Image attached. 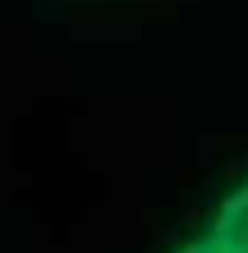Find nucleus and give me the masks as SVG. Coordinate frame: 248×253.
<instances>
[{"label": "nucleus", "mask_w": 248, "mask_h": 253, "mask_svg": "<svg viewBox=\"0 0 248 253\" xmlns=\"http://www.w3.org/2000/svg\"><path fill=\"white\" fill-rule=\"evenodd\" d=\"M202 235L221 253H248V170L212 203L207 221H202Z\"/></svg>", "instance_id": "nucleus-1"}, {"label": "nucleus", "mask_w": 248, "mask_h": 253, "mask_svg": "<svg viewBox=\"0 0 248 253\" xmlns=\"http://www.w3.org/2000/svg\"><path fill=\"white\" fill-rule=\"evenodd\" d=\"M170 253H221V249H216V244L207 240V235L198 230V235H188V240H179V244H175Z\"/></svg>", "instance_id": "nucleus-2"}]
</instances>
